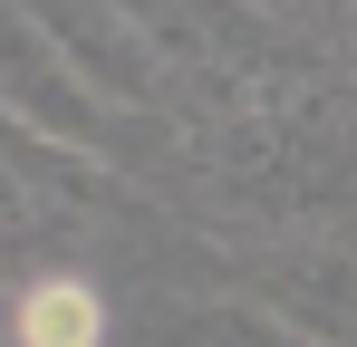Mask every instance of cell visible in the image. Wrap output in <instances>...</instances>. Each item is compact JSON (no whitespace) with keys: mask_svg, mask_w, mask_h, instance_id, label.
I'll list each match as a JSON object with an SVG mask.
<instances>
[{"mask_svg":"<svg viewBox=\"0 0 357 347\" xmlns=\"http://www.w3.org/2000/svg\"><path fill=\"white\" fill-rule=\"evenodd\" d=\"M0 116L49 135V145H97L107 135V97L68 68V49L49 39V20L29 0H0Z\"/></svg>","mask_w":357,"mask_h":347,"instance_id":"cell-1","label":"cell"},{"mask_svg":"<svg viewBox=\"0 0 357 347\" xmlns=\"http://www.w3.org/2000/svg\"><path fill=\"white\" fill-rule=\"evenodd\" d=\"M107 338V309L87 280H39L20 299V347H97Z\"/></svg>","mask_w":357,"mask_h":347,"instance_id":"cell-2","label":"cell"},{"mask_svg":"<svg viewBox=\"0 0 357 347\" xmlns=\"http://www.w3.org/2000/svg\"><path fill=\"white\" fill-rule=\"evenodd\" d=\"M203 347H309V328L261 318V309H232V318H213V338H203Z\"/></svg>","mask_w":357,"mask_h":347,"instance_id":"cell-3","label":"cell"}]
</instances>
